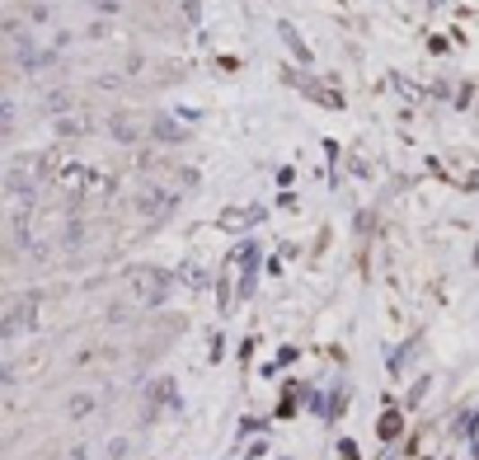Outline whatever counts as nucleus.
I'll return each instance as SVG.
<instances>
[{
  "label": "nucleus",
  "instance_id": "f257e3e1",
  "mask_svg": "<svg viewBox=\"0 0 479 460\" xmlns=\"http://www.w3.org/2000/svg\"><path fill=\"white\" fill-rule=\"evenodd\" d=\"M38 179H43V160H38V155H19L10 164V174H5L10 193H19V198H29L33 188H38Z\"/></svg>",
  "mask_w": 479,
  "mask_h": 460
},
{
  "label": "nucleus",
  "instance_id": "f03ea898",
  "mask_svg": "<svg viewBox=\"0 0 479 460\" xmlns=\"http://www.w3.org/2000/svg\"><path fill=\"white\" fill-rule=\"evenodd\" d=\"M29 310H33V301L24 296V301H19V305L10 310V320H5V329H0V333H5V339H14V333H19V329H24V320H29Z\"/></svg>",
  "mask_w": 479,
  "mask_h": 460
}]
</instances>
